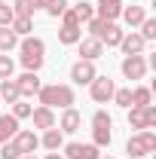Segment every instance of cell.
I'll return each instance as SVG.
<instances>
[{"label":"cell","instance_id":"74e56055","mask_svg":"<svg viewBox=\"0 0 156 159\" xmlns=\"http://www.w3.org/2000/svg\"><path fill=\"white\" fill-rule=\"evenodd\" d=\"M19 159H37V156H34V153H25V156H19Z\"/></svg>","mask_w":156,"mask_h":159},{"label":"cell","instance_id":"5b68a950","mask_svg":"<svg viewBox=\"0 0 156 159\" xmlns=\"http://www.w3.org/2000/svg\"><path fill=\"white\" fill-rule=\"evenodd\" d=\"M113 89H117V83L107 77V74H98L92 83H89V95L95 104H107V101L113 98Z\"/></svg>","mask_w":156,"mask_h":159},{"label":"cell","instance_id":"603a6c76","mask_svg":"<svg viewBox=\"0 0 156 159\" xmlns=\"http://www.w3.org/2000/svg\"><path fill=\"white\" fill-rule=\"evenodd\" d=\"M147 104H153V92L147 86H135L132 89V107H147Z\"/></svg>","mask_w":156,"mask_h":159},{"label":"cell","instance_id":"8fae6325","mask_svg":"<svg viewBox=\"0 0 156 159\" xmlns=\"http://www.w3.org/2000/svg\"><path fill=\"white\" fill-rule=\"evenodd\" d=\"M119 49H122V55H144L147 40L141 37L138 31H129V34H122V40H119Z\"/></svg>","mask_w":156,"mask_h":159},{"label":"cell","instance_id":"8992f818","mask_svg":"<svg viewBox=\"0 0 156 159\" xmlns=\"http://www.w3.org/2000/svg\"><path fill=\"white\" fill-rule=\"evenodd\" d=\"M147 67H150V61L144 55H126L122 64H119V70H122L126 80H144L147 77Z\"/></svg>","mask_w":156,"mask_h":159},{"label":"cell","instance_id":"9c48e42d","mask_svg":"<svg viewBox=\"0 0 156 159\" xmlns=\"http://www.w3.org/2000/svg\"><path fill=\"white\" fill-rule=\"evenodd\" d=\"M12 147L19 150V156L34 153V150L40 147V135H37V132H31V129H19V132H16V138H12Z\"/></svg>","mask_w":156,"mask_h":159},{"label":"cell","instance_id":"30bf717a","mask_svg":"<svg viewBox=\"0 0 156 159\" xmlns=\"http://www.w3.org/2000/svg\"><path fill=\"white\" fill-rule=\"evenodd\" d=\"M61 150H64L67 159H98L101 156V147H95V144H77V141L64 144Z\"/></svg>","mask_w":156,"mask_h":159},{"label":"cell","instance_id":"d590c367","mask_svg":"<svg viewBox=\"0 0 156 159\" xmlns=\"http://www.w3.org/2000/svg\"><path fill=\"white\" fill-rule=\"evenodd\" d=\"M28 3H31V6H34V12H37V9H46V3H49V0H28Z\"/></svg>","mask_w":156,"mask_h":159},{"label":"cell","instance_id":"f35d334b","mask_svg":"<svg viewBox=\"0 0 156 159\" xmlns=\"http://www.w3.org/2000/svg\"><path fill=\"white\" fill-rule=\"evenodd\" d=\"M98 159H113V156H98Z\"/></svg>","mask_w":156,"mask_h":159},{"label":"cell","instance_id":"83f0119b","mask_svg":"<svg viewBox=\"0 0 156 159\" xmlns=\"http://www.w3.org/2000/svg\"><path fill=\"white\" fill-rule=\"evenodd\" d=\"M12 74H16V61L9 58V52H3L0 55V80H12Z\"/></svg>","mask_w":156,"mask_h":159},{"label":"cell","instance_id":"6da1fadb","mask_svg":"<svg viewBox=\"0 0 156 159\" xmlns=\"http://www.w3.org/2000/svg\"><path fill=\"white\" fill-rule=\"evenodd\" d=\"M37 101L43 107H74L77 104V95H74V86H67V83H46V86H40L37 92Z\"/></svg>","mask_w":156,"mask_h":159},{"label":"cell","instance_id":"ab89813d","mask_svg":"<svg viewBox=\"0 0 156 159\" xmlns=\"http://www.w3.org/2000/svg\"><path fill=\"white\" fill-rule=\"evenodd\" d=\"M0 3H6V0H0Z\"/></svg>","mask_w":156,"mask_h":159},{"label":"cell","instance_id":"52a82bcc","mask_svg":"<svg viewBox=\"0 0 156 159\" xmlns=\"http://www.w3.org/2000/svg\"><path fill=\"white\" fill-rule=\"evenodd\" d=\"M98 77V70H95V61H74L71 64V83L74 86H89L92 80Z\"/></svg>","mask_w":156,"mask_h":159},{"label":"cell","instance_id":"9a60e30c","mask_svg":"<svg viewBox=\"0 0 156 159\" xmlns=\"http://www.w3.org/2000/svg\"><path fill=\"white\" fill-rule=\"evenodd\" d=\"M31 119H34V129H43V132H46V129H55V122H58L55 110H52V107H43V104L31 110Z\"/></svg>","mask_w":156,"mask_h":159},{"label":"cell","instance_id":"d4e9b609","mask_svg":"<svg viewBox=\"0 0 156 159\" xmlns=\"http://www.w3.org/2000/svg\"><path fill=\"white\" fill-rule=\"evenodd\" d=\"M129 129H135V132H144V129H147L144 107H129Z\"/></svg>","mask_w":156,"mask_h":159},{"label":"cell","instance_id":"ffe728a7","mask_svg":"<svg viewBox=\"0 0 156 159\" xmlns=\"http://www.w3.org/2000/svg\"><path fill=\"white\" fill-rule=\"evenodd\" d=\"M80 40H83V31L77 25H61L58 28V43L61 46H77Z\"/></svg>","mask_w":156,"mask_h":159},{"label":"cell","instance_id":"7402d4cb","mask_svg":"<svg viewBox=\"0 0 156 159\" xmlns=\"http://www.w3.org/2000/svg\"><path fill=\"white\" fill-rule=\"evenodd\" d=\"M9 28L16 31V37H28V34L34 31V16H16Z\"/></svg>","mask_w":156,"mask_h":159},{"label":"cell","instance_id":"e0dca14e","mask_svg":"<svg viewBox=\"0 0 156 159\" xmlns=\"http://www.w3.org/2000/svg\"><path fill=\"white\" fill-rule=\"evenodd\" d=\"M40 147H46L49 153H55V150L64 147V135H61L58 129H46V132L40 135Z\"/></svg>","mask_w":156,"mask_h":159},{"label":"cell","instance_id":"8d00e7d4","mask_svg":"<svg viewBox=\"0 0 156 159\" xmlns=\"http://www.w3.org/2000/svg\"><path fill=\"white\" fill-rule=\"evenodd\" d=\"M43 159H64V156H61L58 150H55V153H46V156H43Z\"/></svg>","mask_w":156,"mask_h":159},{"label":"cell","instance_id":"f1b7e54d","mask_svg":"<svg viewBox=\"0 0 156 159\" xmlns=\"http://www.w3.org/2000/svg\"><path fill=\"white\" fill-rule=\"evenodd\" d=\"M138 28H141V31H138V34H141V37L147 40V43H150V40H156V19H150V16H147V19L141 21V25H138Z\"/></svg>","mask_w":156,"mask_h":159},{"label":"cell","instance_id":"836d02e7","mask_svg":"<svg viewBox=\"0 0 156 159\" xmlns=\"http://www.w3.org/2000/svg\"><path fill=\"white\" fill-rule=\"evenodd\" d=\"M0 156H3V159H19V150L12 147V141H6V144H0Z\"/></svg>","mask_w":156,"mask_h":159},{"label":"cell","instance_id":"e575fe53","mask_svg":"<svg viewBox=\"0 0 156 159\" xmlns=\"http://www.w3.org/2000/svg\"><path fill=\"white\" fill-rule=\"evenodd\" d=\"M144 116H147V129H153V125H156V107H153V104L144 107Z\"/></svg>","mask_w":156,"mask_h":159},{"label":"cell","instance_id":"277c9868","mask_svg":"<svg viewBox=\"0 0 156 159\" xmlns=\"http://www.w3.org/2000/svg\"><path fill=\"white\" fill-rule=\"evenodd\" d=\"M113 119L107 110H95L92 113V144L95 147H107L110 141H113Z\"/></svg>","mask_w":156,"mask_h":159},{"label":"cell","instance_id":"1f68e13d","mask_svg":"<svg viewBox=\"0 0 156 159\" xmlns=\"http://www.w3.org/2000/svg\"><path fill=\"white\" fill-rule=\"evenodd\" d=\"M16 19V12H12V6L9 3H0V28H9Z\"/></svg>","mask_w":156,"mask_h":159},{"label":"cell","instance_id":"cb8c5ba5","mask_svg":"<svg viewBox=\"0 0 156 159\" xmlns=\"http://www.w3.org/2000/svg\"><path fill=\"white\" fill-rule=\"evenodd\" d=\"M71 9H74V16H77V21H80V25H86V21H89L92 16H95V3H86V0L74 3Z\"/></svg>","mask_w":156,"mask_h":159},{"label":"cell","instance_id":"5bb4252c","mask_svg":"<svg viewBox=\"0 0 156 159\" xmlns=\"http://www.w3.org/2000/svg\"><path fill=\"white\" fill-rule=\"evenodd\" d=\"M122 12V0H95V16L104 21H117Z\"/></svg>","mask_w":156,"mask_h":159},{"label":"cell","instance_id":"3957f363","mask_svg":"<svg viewBox=\"0 0 156 159\" xmlns=\"http://www.w3.org/2000/svg\"><path fill=\"white\" fill-rule=\"evenodd\" d=\"M153 150H156V132H150V129L135 132L132 138L126 141V153L132 159H144V156H150Z\"/></svg>","mask_w":156,"mask_h":159},{"label":"cell","instance_id":"d6986e66","mask_svg":"<svg viewBox=\"0 0 156 159\" xmlns=\"http://www.w3.org/2000/svg\"><path fill=\"white\" fill-rule=\"evenodd\" d=\"M119 19L126 21L129 28H138L141 21L147 19V9H144V6H122V12H119Z\"/></svg>","mask_w":156,"mask_h":159},{"label":"cell","instance_id":"484cf974","mask_svg":"<svg viewBox=\"0 0 156 159\" xmlns=\"http://www.w3.org/2000/svg\"><path fill=\"white\" fill-rule=\"evenodd\" d=\"M19 46V37L12 28H0V52H12Z\"/></svg>","mask_w":156,"mask_h":159},{"label":"cell","instance_id":"44dd1931","mask_svg":"<svg viewBox=\"0 0 156 159\" xmlns=\"http://www.w3.org/2000/svg\"><path fill=\"white\" fill-rule=\"evenodd\" d=\"M21 95H19V86H16V77L12 80H0V101L6 104H16Z\"/></svg>","mask_w":156,"mask_h":159},{"label":"cell","instance_id":"4dcf8cb0","mask_svg":"<svg viewBox=\"0 0 156 159\" xmlns=\"http://www.w3.org/2000/svg\"><path fill=\"white\" fill-rule=\"evenodd\" d=\"M31 110H34V107H31L25 98H19L16 104H12V116H16V119H28V116H31Z\"/></svg>","mask_w":156,"mask_h":159},{"label":"cell","instance_id":"4316f807","mask_svg":"<svg viewBox=\"0 0 156 159\" xmlns=\"http://www.w3.org/2000/svg\"><path fill=\"white\" fill-rule=\"evenodd\" d=\"M113 104H117V107H122V110H129V107H132V89H113Z\"/></svg>","mask_w":156,"mask_h":159},{"label":"cell","instance_id":"7a4b0ae2","mask_svg":"<svg viewBox=\"0 0 156 159\" xmlns=\"http://www.w3.org/2000/svg\"><path fill=\"white\" fill-rule=\"evenodd\" d=\"M19 58H21V67L25 70H34L37 74L40 67L46 64V43L40 37H34V34H28V37H21L19 40Z\"/></svg>","mask_w":156,"mask_h":159},{"label":"cell","instance_id":"d6a6232c","mask_svg":"<svg viewBox=\"0 0 156 159\" xmlns=\"http://www.w3.org/2000/svg\"><path fill=\"white\" fill-rule=\"evenodd\" d=\"M9 6H12V12H16V16H34V6H31L28 0H12Z\"/></svg>","mask_w":156,"mask_h":159},{"label":"cell","instance_id":"7c38bea8","mask_svg":"<svg viewBox=\"0 0 156 159\" xmlns=\"http://www.w3.org/2000/svg\"><path fill=\"white\" fill-rule=\"evenodd\" d=\"M16 86H19V95H21V98H34L43 83H40V77L34 74V70H25L21 77H16Z\"/></svg>","mask_w":156,"mask_h":159},{"label":"cell","instance_id":"4fadbf2b","mask_svg":"<svg viewBox=\"0 0 156 159\" xmlns=\"http://www.w3.org/2000/svg\"><path fill=\"white\" fill-rule=\"evenodd\" d=\"M77 52H80L83 61H98L104 55V46H101V40H95V37H83L77 43Z\"/></svg>","mask_w":156,"mask_h":159},{"label":"cell","instance_id":"f546056e","mask_svg":"<svg viewBox=\"0 0 156 159\" xmlns=\"http://www.w3.org/2000/svg\"><path fill=\"white\" fill-rule=\"evenodd\" d=\"M71 6V0H49L46 3V12H49V19H61V12Z\"/></svg>","mask_w":156,"mask_h":159},{"label":"cell","instance_id":"60d3db41","mask_svg":"<svg viewBox=\"0 0 156 159\" xmlns=\"http://www.w3.org/2000/svg\"><path fill=\"white\" fill-rule=\"evenodd\" d=\"M129 159H132V156H129Z\"/></svg>","mask_w":156,"mask_h":159},{"label":"cell","instance_id":"ba28073f","mask_svg":"<svg viewBox=\"0 0 156 159\" xmlns=\"http://www.w3.org/2000/svg\"><path fill=\"white\" fill-rule=\"evenodd\" d=\"M80 125H83V113H80L77 107H64L61 110V119L55 122V129H58L61 135H74V132H80Z\"/></svg>","mask_w":156,"mask_h":159},{"label":"cell","instance_id":"ac0fdd59","mask_svg":"<svg viewBox=\"0 0 156 159\" xmlns=\"http://www.w3.org/2000/svg\"><path fill=\"white\" fill-rule=\"evenodd\" d=\"M16 132H19V119L12 116V113H3V116H0V144L12 141Z\"/></svg>","mask_w":156,"mask_h":159},{"label":"cell","instance_id":"2e32d148","mask_svg":"<svg viewBox=\"0 0 156 159\" xmlns=\"http://www.w3.org/2000/svg\"><path fill=\"white\" fill-rule=\"evenodd\" d=\"M122 28H119L117 21H104V28H101V34L95 40H101V46H119V40H122Z\"/></svg>","mask_w":156,"mask_h":159}]
</instances>
